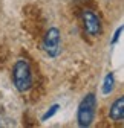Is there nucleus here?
I'll list each match as a JSON object with an SVG mask.
<instances>
[{
    "label": "nucleus",
    "instance_id": "1",
    "mask_svg": "<svg viewBox=\"0 0 124 128\" xmlns=\"http://www.w3.org/2000/svg\"><path fill=\"white\" fill-rule=\"evenodd\" d=\"M12 82L14 87L19 92H28L32 87V73H31V66L25 60L15 61L12 67Z\"/></svg>",
    "mask_w": 124,
    "mask_h": 128
},
{
    "label": "nucleus",
    "instance_id": "2",
    "mask_svg": "<svg viewBox=\"0 0 124 128\" xmlns=\"http://www.w3.org/2000/svg\"><path fill=\"white\" fill-rule=\"evenodd\" d=\"M95 105H97V98L94 93H87L81 99L78 105V111H77V120H78V126L87 128L92 125L95 118Z\"/></svg>",
    "mask_w": 124,
    "mask_h": 128
},
{
    "label": "nucleus",
    "instance_id": "3",
    "mask_svg": "<svg viewBox=\"0 0 124 128\" xmlns=\"http://www.w3.org/2000/svg\"><path fill=\"white\" fill-rule=\"evenodd\" d=\"M60 46H61V37H60V30L57 28L48 29L43 40V49L48 54V56L55 58L60 55Z\"/></svg>",
    "mask_w": 124,
    "mask_h": 128
},
{
    "label": "nucleus",
    "instance_id": "4",
    "mask_svg": "<svg viewBox=\"0 0 124 128\" xmlns=\"http://www.w3.org/2000/svg\"><path fill=\"white\" fill-rule=\"evenodd\" d=\"M81 18L84 23V29L90 37H98L101 34V22L92 9H84L81 14Z\"/></svg>",
    "mask_w": 124,
    "mask_h": 128
},
{
    "label": "nucleus",
    "instance_id": "5",
    "mask_svg": "<svg viewBox=\"0 0 124 128\" xmlns=\"http://www.w3.org/2000/svg\"><path fill=\"white\" fill-rule=\"evenodd\" d=\"M109 118L112 120H124V94L119 96V98H116L110 108H109Z\"/></svg>",
    "mask_w": 124,
    "mask_h": 128
},
{
    "label": "nucleus",
    "instance_id": "6",
    "mask_svg": "<svg viewBox=\"0 0 124 128\" xmlns=\"http://www.w3.org/2000/svg\"><path fill=\"white\" fill-rule=\"evenodd\" d=\"M113 87H115V76H113V73H107L106 78H104V82H103V88L101 90H103L104 94H109V93H112Z\"/></svg>",
    "mask_w": 124,
    "mask_h": 128
},
{
    "label": "nucleus",
    "instance_id": "7",
    "mask_svg": "<svg viewBox=\"0 0 124 128\" xmlns=\"http://www.w3.org/2000/svg\"><path fill=\"white\" fill-rule=\"evenodd\" d=\"M58 108H60V105H58V104L52 105V107H51V108H49V110H48V111H46V113L43 114V118H41V119H43V120H48V119H51V118H52V116L57 113V111H58Z\"/></svg>",
    "mask_w": 124,
    "mask_h": 128
},
{
    "label": "nucleus",
    "instance_id": "8",
    "mask_svg": "<svg viewBox=\"0 0 124 128\" xmlns=\"http://www.w3.org/2000/svg\"><path fill=\"white\" fill-rule=\"evenodd\" d=\"M122 30H124V26H121V28H118L116 30H115V34H113V37H112V44H116V41L119 40V37H121V34H122Z\"/></svg>",
    "mask_w": 124,
    "mask_h": 128
}]
</instances>
